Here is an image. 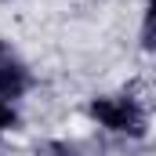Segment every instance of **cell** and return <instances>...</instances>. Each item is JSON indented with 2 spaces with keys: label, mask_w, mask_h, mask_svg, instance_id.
<instances>
[{
  "label": "cell",
  "mask_w": 156,
  "mask_h": 156,
  "mask_svg": "<svg viewBox=\"0 0 156 156\" xmlns=\"http://www.w3.org/2000/svg\"><path fill=\"white\" fill-rule=\"evenodd\" d=\"M33 87H37V76H33L29 62H26L7 40H0V98H4V102H18V98H26Z\"/></svg>",
  "instance_id": "7a4b0ae2"
},
{
  "label": "cell",
  "mask_w": 156,
  "mask_h": 156,
  "mask_svg": "<svg viewBox=\"0 0 156 156\" xmlns=\"http://www.w3.org/2000/svg\"><path fill=\"white\" fill-rule=\"evenodd\" d=\"M0 4H11V0H0Z\"/></svg>",
  "instance_id": "5b68a950"
},
{
  "label": "cell",
  "mask_w": 156,
  "mask_h": 156,
  "mask_svg": "<svg viewBox=\"0 0 156 156\" xmlns=\"http://www.w3.org/2000/svg\"><path fill=\"white\" fill-rule=\"evenodd\" d=\"M18 123H22V116H18V109H15V102H4V98H0V142H4L7 134H15Z\"/></svg>",
  "instance_id": "277c9868"
},
{
  "label": "cell",
  "mask_w": 156,
  "mask_h": 156,
  "mask_svg": "<svg viewBox=\"0 0 156 156\" xmlns=\"http://www.w3.org/2000/svg\"><path fill=\"white\" fill-rule=\"evenodd\" d=\"M44 156H94L91 145H83V142H66V138H55V142H44Z\"/></svg>",
  "instance_id": "3957f363"
},
{
  "label": "cell",
  "mask_w": 156,
  "mask_h": 156,
  "mask_svg": "<svg viewBox=\"0 0 156 156\" xmlns=\"http://www.w3.org/2000/svg\"><path fill=\"white\" fill-rule=\"evenodd\" d=\"M87 116L109 134H127V138H145L149 134V109L138 94L131 91H113V94H94L87 102Z\"/></svg>",
  "instance_id": "6da1fadb"
}]
</instances>
